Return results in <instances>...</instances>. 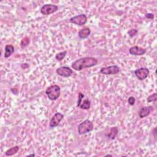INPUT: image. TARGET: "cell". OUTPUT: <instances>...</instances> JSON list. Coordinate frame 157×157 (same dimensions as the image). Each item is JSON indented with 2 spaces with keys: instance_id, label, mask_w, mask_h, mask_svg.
<instances>
[{
  "instance_id": "obj_1",
  "label": "cell",
  "mask_w": 157,
  "mask_h": 157,
  "mask_svg": "<svg viewBox=\"0 0 157 157\" xmlns=\"http://www.w3.org/2000/svg\"><path fill=\"white\" fill-rule=\"evenodd\" d=\"M98 63V60L94 57H84L77 59L74 61L71 67L74 70L80 71L82 69L92 68L96 66Z\"/></svg>"
},
{
  "instance_id": "obj_3",
  "label": "cell",
  "mask_w": 157,
  "mask_h": 157,
  "mask_svg": "<svg viewBox=\"0 0 157 157\" xmlns=\"http://www.w3.org/2000/svg\"><path fill=\"white\" fill-rule=\"evenodd\" d=\"M93 130V124L89 120H85L78 126V133L80 135L90 133Z\"/></svg>"
},
{
  "instance_id": "obj_17",
  "label": "cell",
  "mask_w": 157,
  "mask_h": 157,
  "mask_svg": "<svg viewBox=\"0 0 157 157\" xmlns=\"http://www.w3.org/2000/svg\"><path fill=\"white\" fill-rule=\"evenodd\" d=\"M67 51H64L63 52H60L59 54H57L55 55V59L57 61H61L64 59V57L66 56V55H67Z\"/></svg>"
},
{
  "instance_id": "obj_8",
  "label": "cell",
  "mask_w": 157,
  "mask_h": 157,
  "mask_svg": "<svg viewBox=\"0 0 157 157\" xmlns=\"http://www.w3.org/2000/svg\"><path fill=\"white\" fill-rule=\"evenodd\" d=\"M56 72L60 76L63 77H69L72 75L73 71L69 67H62L56 69Z\"/></svg>"
},
{
  "instance_id": "obj_11",
  "label": "cell",
  "mask_w": 157,
  "mask_h": 157,
  "mask_svg": "<svg viewBox=\"0 0 157 157\" xmlns=\"http://www.w3.org/2000/svg\"><path fill=\"white\" fill-rule=\"evenodd\" d=\"M153 111V107L152 106H145L142 107L139 111V117L141 119L145 118L148 116L150 113Z\"/></svg>"
},
{
  "instance_id": "obj_25",
  "label": "cell",
  "mask_w": 157,
  "mask_h": 157,
  "mask_svg": "<svg viewBox=\"0 0 157 157\" xmlns=\"http://www.w3.org/2000/svg\"><path fill=\"white\" fill-rule=\"evenodd\" d=\"M105 156H112V155H105Z\"/></svg>"
},
{
  "instance_id": "obj_14",
  "label": "cell",
  "mask_w": 157,
  "mask_h": 157,
  "mask_svg": "<svg viewBox=\"0 0 157 157\" xmlns=\"http://www.w3.org/2000/svg\"><path fill=\"white\" fill-rule=\"evenodd\" d=\"M118 133H119L118 128L117 127H114L111 128L110 132L109 133V134L107 135V136H108V137L110 139L114 140L115 137H116L118 135Z\"/></svg>"
},
{
  "instance_id": "obj_10",
  "label": "cell",
  "mask_w": 157,
  "mask_h": 157,
  "mask_svg": "<svg viewBox=\"0 0 157 157\" xmlns=\"http://www.w3.org/2000/svg\"><path fill=\"white\" fill-rule=\"evenodd\" d=\"M147 51L145 48H144L143 47H140L137 46L131 47L129 49V52L131 55H143L146 53Z\"/></svg>"
},
{
  "instance_id": "obj_5",
  "label": "cell",
  "mask_w": 157,
  "mask_h": 157,
  "mask_svg": "<svg viewBox=\"0 0 157 157\" xmlns=\"http://www.w3.org/2000/svg\"><path fill=\"white\" fill-rule=\"evenodd\" d=\"M120 72V68L117 65L109 66V67L102 68L100 73L104 75H115Z\"/></svg>"
},
{
  "instance_id": "obj_19",
  "label": "cell",
  "mask_w": 157,
  "mask_h": 157,
  "mask_svg": "<svg viewBox=\"0 0 157 157\" xmlns=\"http://www.w3.org/2000/svg\"><path fill=\"white\" fill-rule=\"evenodd\" d=\"M138 33V30L136 29H131L128 31V35L130 38H133Z\"/></svg>"
},
{
  "instance_id": "obj_21",
  "label": "cell",
  "mask_w": 157,
  "mask_h": 157,
  "mask_svg": "<svg viewBox=\"0 0 157 157\" xmlns=\"http://www.w3.org/2000/svg\"><path fill=\"white\" fill-rule=\"evenodd\" d=\"M85 97V95L84 94H82V93H79V98H78V101H77V106L79 107V106L80 105L82 100H83L84 98Z\"/></svg>"
},
{
  "instance_id": "obj_15",
  "label": "cell",
  "mask_w": 157,
  "mask_h": 157,
  "mask_svg": "<svg viewBox=\"0 0 157 157\" xmlns=\"http://www.w3.org/2000/svg\"><path fill=\"white\" fill-rule=\"evenodd\" d=\"M90 107H91V101H90V100H88V99H85V100H82L79 107L81 109L88 110L90 109Z\"/></svg>"
},
{
  "instance_id": "obj_18",
  "label": "cell",
  "mask_w": 157,
  "mask_h": 157,
  "mask_svg": "<svg viewBox=\"0 0 157 157\" xmlns=\"http://www.w3.org/2000/svg\"><path fill=\"white\" fill-rule=\"evenodd\" d=\"M147 102L148 103H151V102H155L157 100V93H155L152 95H150V96H148L147 99Z\"/></svg>"
},
{
  "instance_id": "obj_24",
  "label": "cell",
  "mask_w": 157,
  "mask_h": 157,
  "mask_svg": "<svg viewBox=\"0 0 157 157\" xmlns=\"http://www.w3.org/2000/svg\"><path fill=\"white\" fill-rule=\"evenodd\" d=\"M27 156H35V154H30V155H27Z\"/></svg>"
},
{
  "instance_id": "obj_22",
  "label": "cell",
  "mask_w": 157,
  "mask_h": 157,
  "mask_svg": "<svg viewBox=\"0 0 157 157\" xmlns=\"http://www.w3.org/2000/svg\"><path fill=\"white\" fill-rule=\"evenodd\" d=\"M136 102V99L133 96H130L128 100V103L130 106H134Z\"/></svg>"
},
{
  "instance_id": "obj_20",
  "label": "cell",
  "mask_w": 157,
  "mask_h": 157,
  "mask_svg": "<svg viewBox=\"0 0 157 157\" xmlns=\"http://www.w3.org/2000/svg\"><path fill=\"white\" fill-rule=\"evenodd\" d=\"M30 43V39L28 38H23L21 41V46L22 47H25L27 46Z\"/></svg>"
},
{
  "instance_id": "obj_16",
  "label": "cell",
  "mask_w": 157,
  "mask_h": 157,
  "mask_svg": "<svg viewBox=\"0 0 157 157\" xmlns=\"http://www.w3.org/2000/svg\"><path fill=\"white\" fill-rule=\"evenodd\" d=\"M19 150V147L16 145V146H14L11 148H9V149H8L5 152V155L6 156H12L14 155H15V153H17Z\"/></svg>"
},
{
  "instance_id": "obj_12",
  "label": "cell",
  "mask_w": 157,
  "mask_h": 157,
  "mask_svg": "<svg viewBox=\"0 0 157 157\" xmlns=\"http://www.w3.org/2000/svg\"><path fill=\"white\" fill-rule=\"evenodd\" d=\"M91 34V30L89 28H85L80 30L78 33L79 37L82 39H85L87 38Z\"/></svg>"
},
{
  "instance_id": "obj_23",
  "label": "cell",
  "mask_w": 157,
  "mask_h": 157,
  "mask_svg": "<svg viewBox=\"0 0 157 157\" xmlns=\"http://www.w3.org/2000/svg\"><path fill=\"white\" fill-rule=\"evenodd\" d=\"M145 17L147 18L148 19H150V20H153L154 18V15L152 13H147L145 15Z\"/></svg>"
},
{
  "instance_id": "obj_13",
  "label": "cell",
  "mask_w": 157,
  "mask_h": 157,
  "mask_svg": "<svg viewBox=\"0 0 157 157\" xmlns=\"http://www.w3.org/2000/svg\"><path fill=\"white\" fill-rule=\"evenodd\" d=\"M14 47L11 44H7L5 46V51H4V56L5 59H7L10 56H11L14 53Z\"/></svg>"
},
{
  "instance_id": "obj_6",
  "label": "cell",
  "mask_w": 157,
  "mask_h": 157,
  "mask_svg": "<svg viewBox=\"0 0 157 157\" xmlns=\"http://www.w3.org/2000/svg\"><path fill=\"white\" fill-rule=\"evenodd\" d=\"M59 10V7L52 4H46L43 6L41 9V12L43 15H50Z\"/></svg>"
},
{
  "instance_id": "obj_7",
  "label": "cell",
  "mask_w": 157,
  "mask_h": 157,
  "mask_svg": "<svg viewBox=\"0 0 157 157\" xmlns=\"http://www.w3.org/2000/svg\"><path fill=\"white\" fill-rule=\"evenodd\" d=\"M149 73L150 71L147 68H140L135 70V76L139 80H145L148 77V76L149 75Z\"/></svg>"
},
{
  "instance_id": "obj_4",
  "label": "cell",
  "mask_w": 157,
  "mask_h": 157,
  "mask_svg": "<svg viewBox=\"0 0 157 157\" xmlns=\"http://www.w3.org/2000/svg\"><path fill=\"white\" fill-rule=\"evenodd\" d=\"M69 22L77 25L82 26L84 25L87 22V17L85 14H80L74 16L69 19Z\"/></svg>"
},
{
  "instance_id": "obj_2",
  "label": "cell",
  "mask_w": 157,
  "mask_h": 157,
  "mask_svg": "<svg viewBox=\"0 0 157 157\" xmlns=\"http://www.w3.org/2000/svg\"><path fill=\"white\" fill-rule=\"evenodd\" d=\"M60 87L57 85H53L48 87L46 90V94L51 101H55L60 95Z\"/></svg>"
},
{
  "instance_id": "obj_9",
  "label": "cell",
  "mask_w": 157,
  "mask_h": 157,
  "mask_svg": "<svg viewBox=\"0 0 157 157\" xmlns=\"http://www.w3.org/2000/svg\"><path fill=\"white\" fill-rule=\"evenodd\" d=\"M64 118V115L60 112H56L50 121L49 126L51 128H55L59 125L61 121Z\"/></svg>"
}]
</instances>
